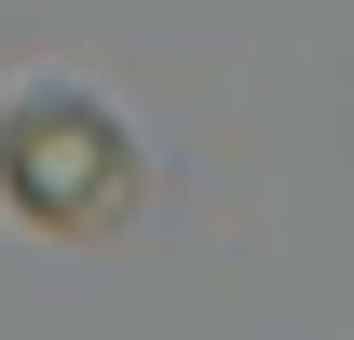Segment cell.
<instances>
[{
  "label": "cell",
  "instance_id": "obj_1",
  "mask_svg": "<svg viewBox=\"0 0 354 340\" xmlns=\"http://www.w3.org/2000/svg\"><path fill=\"white\" fill-rule=\"evenodd\" d=\"M0 191L41 218V232H109L136 205V136L95 95H28L0 123Z\"/></svg>",
  "mask_w": 354,
  "mask_h": 340
}]
</instances>
